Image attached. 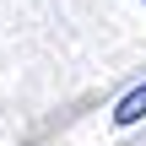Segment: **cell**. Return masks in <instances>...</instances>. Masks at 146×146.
I'll use <instances>...</instances> for the list:
<instances>
[{"mask_svg":"<svg viewBox=\"0 0 146 146\" xmlns=\"http://www.w3.org/2000/svg\"><path fill=\"white\" fill-rule=\"evenodd\" d=\"M135 119H146V81L135 87V92H125L119 108H114V125H135Z\"/></svg>","mask_w":146,"mask_h":146,"instance_id":"1","label":"cell"}]
</instances>
